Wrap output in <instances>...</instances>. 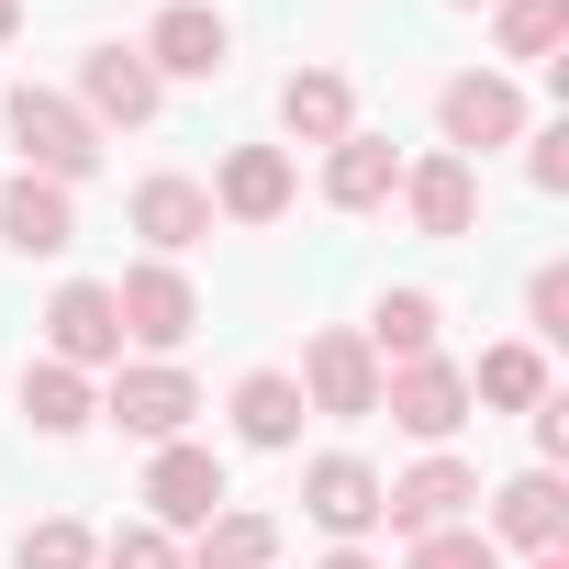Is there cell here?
<instances>
[{
	"mask_svg": "<svg viewBox=\"0 0 569 569\" xmlns=\"http://www.w3.org/2000/svg\"><path fill=\"white\" fill-rule=\"evenodd\" d=\"M0 123H12V146H23V168L34 179H57V190H79V179H101V123L68 101V90H12L0 101Z\"/></svg>",
	"mask_w": 569,
	"mask_h": 569,
	"instance_id": "cell-1",
	"label": "cell"
},
{
	"mask_svg": "<svg viewBox=\"0 0 569 569\" xmlns=\"http://www.w3.org/2000/svg\"><path fill=\"white\" fill-rule=\"evenodd\" d=\"M112 313H123V347H146V358H179V347L201 336V291H190L179 257L123 268V279H112Z\"/></svg>",
	"mask_w": 569,
	"mask_h": 569,
	"instance_id": "cell-2",
	"label": "cell"
},
{
	"mask_svg": "<svg viewBox=\"0 0 569 569\" xmlns=\"http://www.w3.org/2000/svg\"><path fill=\"white\" fill-rule=\"evenodd\" d=\"M101 413H112L123 436H146V447H179L190 413H201V380H190L179 358H123L112 391H101Z\"/></svg>",
	"mask_w": 569,
	"mask_h": 569,
	"instance_id": "cell-3",
	"label": "cell"
},
{
	"mask_svg": "<svg viewBox=\"0 0 569 569\" xmlns=\"http://www.w3.org/2000/svg\"><path fill=\"white\" fill-rule=\"evenodd\" d=\"M469 502H480V469L458 458V447H436V458H413L402 480H380V525L413 547V536H436V525H469Z\"/></svg>",
	"mask_w": 569,
	"mask_h": 569,
	"instance_id": "cell-4",
	"label": "cell"
},
{
	"mask_svg": "<svg viewBox=\"0 0 569 569\" xmlns=\"http://www.w3.org/2000/svg\"><path fill=\"white\" fill-rule=\"evenodd\" d=\"M436 123H447V157H491V146H525V90L502 68H458L436 90Z\"/></svg>",
	"mask_w": 569,
	"mask_h": 569,
	"instance_id": "cell-5",
	"label": "cell"
},
{
	"mask_svg": "<svg viewBox=\"0 0 569 569\" xmlns=\"http://www.w3.org/2000/svg\"><path fill=\"white\" fill-rule=\"evenodd\" d=\"M380 413H391L402 436L447 447L480 402H469V369H458V358H402V369H380Z\"/></svg>",
	"mask_w": 569,
	"mask_h": 569,
	"instance_id": "cell-6",
	"label": "cell"
},
{
	"mask_svg": "<svg viewBox=\"0 0 569 569\" xmlns=\"http://www.w3.org/2000/svg\"><path fill=\"white\" fill-rule=\"evenodd\" d=\"M223 502H234V480H223V458H212V447H190V436H179V447H157V458H146V525H157V536H179V525L201 536Z\"/></svg>",
	"mask_w": 569,
	"mask_h": 569,
	"instance_id": "cell-7",
	"label": "cell"
},
{
	"mask_svg": "<svg viewBox=\"0 0 569 569\" xmlns=\"http://www.w3.org/2000/svg\"><path fill=\"white\" fill-rule=\"evenodd\" d=\"M302 413H336V425H369L380 413V358L358 347V325H325L302 347Z\"/></svg>",
	"mask_w": 569,
	"mask_h": 569,
	"instance_id": "cell-8",
	"label": "cell"
},
{
	"mask_svg": "<svg viewBox=\"0 0 569 569\" xmlns=\"http://www.w3.org/2000/svg\"><path fill=\"white\" fill-rule=\"evenodd\" d=\"M46 358L57 369H123V313H112V279H68L46 302Z\"/></svg>",
	"mask_w": 569,
	"mask_h": 569,
	"instance_id": "cell-9",
	"label": "cell"
},
{
	"mask_svg": "<svg viewBox=\"0 0 569 569\" xmlns=\"http://www.w3.org/2000/svg\"><path fill=\"white\" fill-rule=\"evenodd\" d=\"M146 68L157 79H223L234 68V23L212 12V0H168V12L146 23Z\"/></svg>",
	"mask_w": 569,
	"mask_h": 569,
	"instance_id": "cell-10",
	"label": "cell"
},
{
	"mask_svg": "<svg viewBox=\"0 0 569 569\" xmlns=\"http://www.w3.org/2000/svg\"><path fill=\"white\" fill-rule=\"evenodd\" d=\"M391 201L413 212V234H425V246H458V234L480 223V168H469V157H413Z\"/></svg>",
	"mask_w": 569,
	"mask_h": 569,
	"instance_id": "cell-11",
	"label": "cell"
},
{
	"mask_svg": "<svg viewBox=\"0 0 569 569\" xmlns=\"http://www.w3.org/2000/svg\"><path fill=\"white\" fill-rule=\"evenodd\" d=\"M157 101H168V79L146 68V46H90L79 57V112L90 123H157Z\"/></svg>",
	"mask_w": 569,
	"mask_h": 569,
	"instance_id": "cell-12",
	"label": "cell"
},
{
	"mask_svg": "<svg viewBox=\"0 0 569 569\" xmlns=\"http://www.w3.org/2000/svg\"><path fill=\"white\" fill-rule=\"evenodd\" d=\"M302 513H313L336 547H358V536L380 525V469H369V458H347V447H325V458L302 469Z\"/></svg>",
	"mask_w": 569,
	"mask_h": 569,
	"instance_id": "cell-13",
	"label": "cell"
},
{
	"mask_svg": "<svg viewBox=\"0 0 569 569\" xmlns=\"http://www.w3.org/2000/svg\"><path fill=\"white\" fill-rule=\"evenodd\" d=\"M491 547H525V558H558V536H569V491H558V469H513L502 491H491V525H480Z\"/></svg>",
	"mask_w": 569,
	"mask_h": 569,
	"instance_id": "cell-14",
	"label": "cell"
},
{
	"mask_svg": "<svg viewBox=\"0 0 569 569\" xmlns=\"http://www.w3.org/2000/svg\"><path fill=\"white\" fill-rule=\"evenodd\" d=\"M0 246L12 257H68L79 246V190H57V179H0Z\"/></svg>",
	"mask_w": 569,
	"mask_h": 569,
	"instance_id": "cell-15",
	"label": "cell"
},
{
	"mask_svg": "<svg viewBox=\"0 0 569 569\" xmlns=\"http://www.w3.org/2000/svg\"><path fill=\"white\" fill-rule=\"evenodd\" d=\"M123 223H134L157 257H190V246L212 234V190H201V179H179V168H157V179H134Z\"/></svg>",
	"mask_w": 569,
	"mask_h": 569,
	"instance_id": "cell-16",
	"label": "cell"
},
{
	"mask_svg": "<svg viewBox=\"0 0 569 569\" xmlns=\"http://www.w3.org/2000/svg\"><path fill=\"white\" fill-rule=\"evenodd\" d=\"M212 212L223 223H279V212H291V157H279V146H234L212 168Z\"/></svg>",
	"mask_w": 569,
	"mask_h": 569,
	"instance_id": "cell-17",
	"label": "cell"
},
{
	"mask_svg": "<svg viewBox=\"0 0 569 569\" xmlns=\"http://www.w3.org/2000/svg\"><path fill=\"white\" fill-rule=\"evenodd\" d=\"M391 190H402L391 134H369V123H358V134H336V146H325V201H336V212H380Z\"/></svg>",
	"mask_w": 569,
	"mask_h": 569,
	"instance_id": "cell-18",
	"label": "cell"
},
{
	"mask_svg": "<svg viewBox=\"0 0 569 569\" xmlns=\"http://www.w3.org/2000/svg\"><path fill=\"white\" fill-rule=\"evenodd\" d=\"M279 123H291V146H336V134H358V90L336 68H291L279 79Z\"/></svg>",
	"mask_w": 569,
	"mask_h": 569,
	"instance_id": "cell-19",
	"label": "cell"
},
{
	"mask_svg": "<svg viewBox=\"0 0 569 569\" xmlns=\"http://www.w3.org/2000/svg\"><path fill=\"white\" fill-rule=\"evenodd\" d=\"M436 336H447V302H436V291H380V313L358 325V347H369L380 369H402V358H436Z\"/></svg>",
	"mask_w": 569,
	"mask_h": 569,
	"instance_id": "cell-20",
	"label": "cell"
},
{
	"mask_svg": "<svg viewBox=\"0 0 569 569\" xmlns=\"http://www.w3.org/2000/svg\"><path fill=\"white\" fill-rule=\"evenodd\" d=\"M234 436L246 447H302V380L291 369H246L234 380Z\"/></svg>",
	"mask_w": 569,
	"mask_h": 569,
	"instance_id": "cell-21",
	"label": "cell"
},
{
	"mask_svg": "<svg viewBox=\"0 0 569 569\" xmlns=\"http://www.w3.org/2000/svg\"><path fill=\"white\" fill-rule=\"evenodd\" d=\"M268 558H279V525H268V513H246V502H223V513L179 547V569H268Z\"/></svg>",
	"mask_w": 569,
	"mask_h": 569,
	"instance_id": "cell-22",
	"label": "cell"
},
{
	"mask_svg": "<svg viewBox=\"0 0 569 569\" xmlns=\"http://www.w3.org/2000/svg\"><path fill=\"white\" fill-rule=\"evenodd\" d=\"M90 413H101L90 369H57V358H34V369H23V425H34V436H79Z\"/></svg>",
	"mask_w": 569,
	"mask_h": 569,
	"instance_id": "cell-23",
	"label": "cell"
},
{
	"mask_svg": "<svg viewBox=\"0 0 569 569\" xmlns=\"http://www.w3.org/2000/svg\"><path fill=\"white\" fill-rule=\"evenodd\" d=\"M469 402H491V413H536V402H547V347H480Z\"/></svg>",
	"mask_w": 569,
	"mask_h": 569,
	"instance_id": "cell-24",
	"label": "cell"
},
{
	"mask_svg": "<svg viewBox=\"0 0 569 569\" xmlns=\"http://www.w3.org/2000/svg\"><path fill=\"white\" fill-rule=\"evenodd\" d=\"M491 46L525 57V68H547L569 46V0H491Z\"/></svg>",
	"mask_w": 569,
	"mask_h": 569,
	"instance_id": "cell-25",
	"label": "cell"
},
{
	"mask_svg": "<svg viewBox=\"0 0 569 569\" xmlns=\"http://www.w3.org/2000/svg\"><path fill=\"white\" fill-rule=\"evenodd\" d=\"M12 569H101V536H90L79 513H46V525H23Z\"/></svg>",
	"mask_w": 569,
	"mask_h": 569,
	"instance_id": "cell-26",
	"label": "cell"
},
{
	"mask_svg": "<svg viewBox=\"0 0 569 569\" xmlns=\"http://www.w3.org/2000/svg\"><path fill=\"white\" fill-rule=\"evenodd\" d=\"M402 569H502V547H491L480 525H436V536H413Z\"/></svg>",
	"mask_w": 569,
	"mask_h": 569,
	"instance_id": "cell-27",
	"label": "cell"
},
{
	"mask_svg": "<svg viewBox=\"0 0 569 569\" xmlns=\"http://www.w3.org/2000/svg\"><path fill=\"white\" fill-rule=\"evenodd\" d=\"M558 336H569V268L547 257V268L525 279V347H558Z\"/></svg>",
	"mask_w": 569,
	"mask_h": 569,
	"instance_id": "cell-28",
	"label": "cell"
},
{
	"mask_svg": "<svg viewBox=\"0 0 569 569\" xmlns=\"http://www.w3.org/2000/svg\"><path fill=\"white\" fill-rule=\"evenodd\" d=\"M101 569H179V536H157V525H112V536H101Z\"/></svg>",
	"mask_w": 569,
	"mask_h": 569,
	"instance_id": "cell-29",
	"label": "cell"
},
{
	"mask_svg": "<svg viewBox=\"0 0 569 569\" xmlns=\"http://www.w3.org/2000/svg\"><path fill=\"white\" fill-rule=\"evenodd\" d=\"M525 179L536 190H569V123H536L525 134Z\"/></svg>",
	"mask_w": 569,
	"mask_h": 569,
	"instance_id": "cell-30",
	"label": "cell"
},
{
	"mask_svg": "<svg viewBox=\"0 0 569 569\" xmlns=\"http://www.w3.org/2000/svg\"><path fill=\"white\" fill-rule=\"evenodd\" d=\"M558 458H569V402L547 391V402H536V469H558Z\"/></svg>",
	"mask_w": 569,
	"mask_h": 569,
	"instance_id": "cell-31",
	"label": "cell"
},
{
	"mask_svg": "<svg viewBox=\"0 0 569 569\" xmlns=\"http://www.w3.org/2000/svg\"><path fill=\"white\" fill-rule=\"evenodd\" d=\"M313 569H380V558H369V547H336V558H313Z\"/></svg>",
	"mask_w": 569,
	"mask_h": 569,
	"instance_id": "cell-32",
	"label": "cell"
},
{
	"mask_svg": "<svg viewBox=\"0 0 569 569\" xmlns=\"http://www.w3.org/2000/svg\"><path fill=\"white\" fill-rule=\"evenodd\" d=\"M12 34H23V0H0V46H12Z\"/></svg>",
	"mask_w": 569,
	"mask_h": 569,
	"instance_id": "cell-33",
	"label": "cell"
},
{
	"mask_svg": "<svg viewBox=\"0 0 569 569\" xmlns=\"http://www.w3.org/2000/svg\"><path fill=\"white\" fill-rule=\"evenodd\" d=\"M525 569H569V558H525Z\"/></svg>",
	"mask_w": 569,
	"mask_h": 569,
	"instance_id": "cell-34",
	"label": "cell"
},
{
	"mask_svg": "<svg viewBox=\"0 0 569 569\" xmlns=\"http://www.w3.org/2000/svg\"><path fill=\"white\" fill-rule=\"evenodd\" d=\"M458 12H480V0H458Z\"/></svg>",
	"mask_w": 569,
	"mask_h": 569,
	"instance_id": "cell-35",
	"label": "cell"
}]
</instances>
